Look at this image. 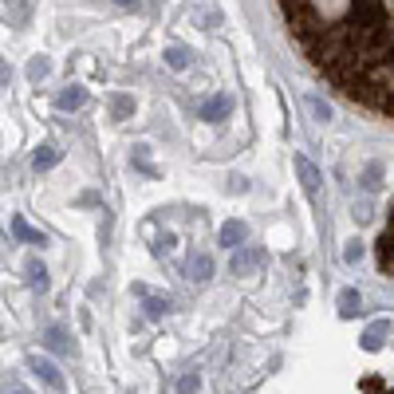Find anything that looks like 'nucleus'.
Returning a JSON list of instances; mask_svg holds the SVG:
<instances>
[{"instance_id": "1", "label": "nucleus", "mask_w": 394, "mask_h": 394, "mask_svg": "<svg viewBox=\"0 0 394 394\" xmlns=\"http://www.w3.org/2000/svg\"><path fill=\"white\" fill-rule=\"evenodd\" d=\"M276 9L347 103L394 119V0H276Z\"/></svg>"}, {"instance_id": "2", "label": "nucleus", "mask_w": 394, "mask_h": 394, "mask_svg": "<svg viewBox=\"0 0 394 394\" xmlns=\"http://www.w3.org/2000/svg\"><path fill=\"white\" fill-rule=\"evenodd\" d=\"M260 265H265V249H260V245L237 249V252L229 257V272H233V276H249V272H257Z\"/></svg>"}, {"instance_id": "3", "label": "nucleus", "mask_w": 394, "mask_h": 394, "mask_svg": "<svg viewBox=\"0 0 394 394\" xmlns=\"http://www.w3.org/2000/svg\"><path fill=\"white\" fill-rule=\"evenodd\" d=\"M378 265H383V272L394 276V209H390V221H386L383 237H378Z\"/></svg>"}, {"instance_id": "4", "label": "nucleus", "mask_w": 394, "mask_h": 394, "mask_svg": "<svg viewBox=\"0 0 394 394\" xmlns=\"http://www.w3.org/2000/svg\"><path fill=\"white\" fill-rule=\"evenodd\" d=\"M229 111H233V99H229V95H213V99H206V103H201V111H197V115H201L206 122H221Z\"/></svg>"}, {"instance_id": "5", "label": "nucleus", "mask_w": 394, "mask_h": 394, "mask_svg": "<svg viewBox=\"0 0 394 394\" xmlns=\"http://www.w3.org/2000/svg\"><path fill=\"white\" fill-rule=\"evenodd\" d=\"M292 162H296V174H300L304 189H308V193H316V189H319V181H324V174L316 170V162H312V158H304V154H296Z\"/></svg>"}, {"instance_id": "6", "label": "nucleus", "mask_w": 394, "mask_h": 394, "mask_svg": "<svg viewBox=\"0 0 394 394\" xmlns=\"http://www.w3.org/2000/svg\"><path fill=\"white\" fill-rule=\"evenodd\" d=\"M245 237H249V225H245V221H225L221 225V245H225V249H240Z\"/></svg>"}, {"instance_id": "7", "label": "nucleus", "mask_w": 394, "mask_h": 394, "mask_svg": "<svg viewBox=\"0 0 394 394\" xmlns=\"http://www.w3.org/2000/svg\"><path fill=\"white\" fill-rule=\"evenodd\" d=\"M32 371L52 386V390H63V375H60V367H55L52 359H32Z\"/></svg>"}, {"instance_id": "8", "label": "nucleus", "mask_w": 394, "mask_h": 394, "mask_svg": "<svg viewBox=\"0 0 394 394\" xmlns=\"http://www.w3.org/2000/svg\"><path fill=\"white\" fill-rule=\"evenodd\" d=\"M83 103H87V87H68V91H60V99H55L60 111H79Z\"/></svg>"}, {"instance_id": "9", "label": "nucleus", "mask_w": 394, "mask_h": 394, "mask_svg": "<svg viewBox=\"0 0 394 394\" xmlns=\"http://www.w3.org/2000/svg\"><path fill=\"white\" fill-rule=\"evenodd\" d=\"M12 233H16L20 240H28V245H43V240H48L40 229H32V225H28L24 217H12Z\"/></svg>"}, {"instance_id": "10", "label": "nucleus", "mask_w": 394, "mask_h": 394, "mask_svg": "<svg viewBox=\"0 0 394 394\" xmlns=\"http://www.w3.org/2000/svg\"><path fill=\"white\" fill-rule=\"evenodd\" d=\"M55 162H60V150H55V146H40V150H36V158H32L36 170H52Z\"/></svg>"}, {"instance_id": "11", "label": "nucleus", "mask_w": 394, "mask_h": 394, "mask_svg": "<svg viewBox=\"0 0 394 394\" xmlns=\"http://www.w3.org/2000/svg\"><path fill=\"white\" fill-rule=\"evenodd\" d=\"M166 63H170L174 71H186L189 68V52L181 48V43H170V48H166Z\"/></svg>"}, {"instance_id": "12", "label": "nucleus", "mask_w": 394, "mask_h": 394, "mask_svg": "<svg viewBox=\"0 0 394 394\" xmlns=\"http://www.w3.org/2000/svg\"><path fill=\"white\" fill-rule=\"evenodd\" d=\"M359 308H363V296H359V292H351V288H347V292L339 296V316H355Z\"/></svg>"}, {"instance_id": "13", "label": "nucleus", "mask_w": 394, "mask_h": 394, "mask_svg": "<svg viewBox=\"0 0 394 394\" xmlns=\"http://www.w3.org/2000/svg\"><path fill=\"white\" fill-rule=\"evenodd\" d=\"M189 268H193V280H201V284L213 276V260H209V257H193V265H189Z\"/></svg>"}, {"instance_id": "14", "label": "nucleus", "mask_w": 394, "mask_h": 394, "mask_svg": "<svg viewBox=\"0 0 394 394\" xmlns=\"http://www.w3.org/2000/svg\"><path fill=\"white\" fill-rule=\"evenodd\" d=\"M43 343H48L52 351H68V335H63V327H48V335H43Z\"/></svg>"}, {"instance_id": "15", "label": "nucleus", "mask_w": 394, "mask_h": 394, "mask_svg": "<svg viewBox=\"0 0 394 394\" xmlns=\"http://www.w3.org/2000/svg\"><path fill=\"white\" fill-rule=\"evenodd\" d=\"M111 111H115V119H127V115L134 111V99H127V95H115V99H111Z\"/></svg>"}, {"instance_id": "16", "label": "nucleus", "mask_w": 394, "mask_h": 394, "mask_svg": "<svg viewBox=\"0 0 394 394\" xmlns=\"http://www.w3.org/2000/svg\"><path fill=\"white\" fill-rule=\"evenodd\" d=\"M197 386H201V378H197V371H189V375L178 378V394H193Z\"/></svg>"}, {"instance_id": "17", "label": "nucleus", "mask_w": 394, "mask_h": 394, "mask_svg": "<svg viewBox=\"0 0 394 394\" xmlns=\"http://www.w3.org/2000/svg\"><path fill=\"white\" fill-rule=\"evenodd\" d=\"M166 308H170V300H158V296H150V300H146V316H150V319H158Z\"/></svg>"}, {"instance_id": "18", "label": "nucleus", "mask_w": 394, "mask_h": 394, "mask_svg": "<svg viewBox=\"0 0 394 394\" xmlns=\"http://www.w3.org/2000/svg\"><path fill=\"white\" fill-rule=\"evenodd\" d=\"M28 276H32L36 288H48V272H43V265H36V260H32V265H28Z\"/></svg>"}, {"instance_id": "19", "label": "nucleus", "mask_w": 394, "mask_h": 394, "mask_svg": "<svg viewBox=\"0 0 394 394\" xmlns=\"http://www.w3.org/2000/svg\"><path fill=\"white\" fill-rule=\"evenodd\" d=\"M130 162H134V166H138V170H142V174H154V166L146 162V146H138V150H134V158H130Z\"/></svg>"}, {"instance_id": "20", "label": "nucleus", "mask_w": 394, "mask_h": 394, "mask_svg": "<svg viewBox=\"0 0 394 394\" xmlns=\"http://www.w3.org/2000/svg\"><path fill=\"white\" fill-rule=\"evenodd\" d=\"M343 260H347V265H355V260H363V245H359V240H351V245H347V252H343Z\"/></svg>"}, {"instance_id": "21", "label": "nucleus", "mask_w": 394, "mask_h": 394, "mask_svg": "<svg viewBox=\"0 0 394 394\" xmlns=\"http://www.w3.org/2000/svg\"><path fill=\"white\" fill-rule=\"evenodd\" d=\"M28 75H32V79L48 75V60H43V55H40V60H32V68H28Z\"/></svg>"}, {"instance_id": "22", "label": "nucleus", "mask_w": 394, "mask_h": 394, "mask_svg": "<svg viewBox=\"0 0 394 394\" xmlns=\"http://www.w3.org/2000/svg\"><path fill=\"white\" fill-rule=\"evenodd\" d=\"M233 181V193H245V189H249V181H245V178H229Z\"/></svg>"}, {"instance_id": "23", "label": "nucleus", "mask_w": 394, "mask_h": 394, "mask_svg": "<svg viewBox=\"0 0 394 394\" xmlns=\"http://www.w3.org/2000/svg\"><path fill=\"white\" fill-rule=\"evenodd\" d=\"M0 79H9V71H4V68H0Z\"/></svg>"}, {"instance_id": "24", "label": "nucleus", "mask_w": 394, "mask_h": 394, "mask_svg": "<svg viewBox=\"0 0 394 394\" xmlns=\"http://www.w3.org/2000/svg\"><path fill=\"white\" fill-rule=\"evenodd\" d=\"M12 394H24V390H12Z\"/></svg>"}]
</instances>
